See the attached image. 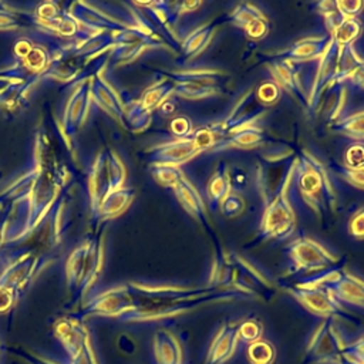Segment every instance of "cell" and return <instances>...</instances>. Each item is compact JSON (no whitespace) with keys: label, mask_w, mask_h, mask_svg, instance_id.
<instances>
[{"label":"cell","mask_w":364,"mask_h":364,"mask_svg":"<svg viewBox=\"0 0 364 364\" xmlns=\"http://www.w3.org/2000/svg\"><path fill=\"white\" fill-rule=\"evenodd\" d=\"M54 336L68 354L70 364H100L91 336L78 318L58 320L54 326Z\"/></svg>","instance_id":"obj_1"},{"label":"cell","mask_w":364,"mask_h":364,"mask_svg":"<svg viewBox=\"0 0 364 364\" xmlns=\"http://www.w3.org/2000/svg\"><path fill=\"white\" fill-rule=\"evenodd\" d=\"M293 259L299 267H313L321 262H327V259H333V256H330L328 252L321 249L317 243L303 240L294 246Z\"/></svg>","instance_id":"obj_2"},{"label":"cell","mask_w":364,"mask_h":364,"mask_svg":"<svg viewBox=\"0 0 364 364\" xmlns=\"http://www.w3.org/2000/svg\"><path fill=\"white\" fill-rule=\"evenodd\" d=\"M242 209H243V200H242V198L237 196V195L228 193V195L222 199V202H220V210H222L226 216H229V218L237 215L239 212H242Z\"/></svg>","instance_id":"obj_3"},{"label":"cell","mask_w":364,"mask_h":364,"mask_svg":"<svg viewBox=\"0 0 364 364\" xmlns=\"http://www.w3.org/2000/svg\"><path fill=\"white\" fill-rule=\"evenodd\" d=\"M344 158H346V162L350 165V169L364 166V145H361V144L351 145L346 151Z\"/></svg>","instance_id":"obj_4"},{"label":"cell","mask_w":364,"mask_h":364,"mask_svg":"<svg viewBox=\"0 0 364 364\" xmlns=\"http://www.w3.org/2000/svg\"><path fill=\"white\" fill-rule=\"evenodd\" d=\"M11 351L18 355L20 358H23L27 364H60L51 358H47V357H43L40 354H36V353H31L26 348H21V347H14L11 348Z\"/></svg>","instance_id":"obj_5"},{"label":"cell","mask_w":364,"mask_h":364,"mask_svg":"<svg viewBox=\"0 0 364 364\" xmlns=\"http://www.w3.org/2000/svg\"><path fill=\"white\" fill-rule=\"evenodd\" d=\"M226 185H228V179L216 173L209 185V195L212 196L213 200H222L228 193H226Z\"/></svg>","instance_id":"obj_6"},{"label":"cell","mask_w":364,"mask_h":364,"mask_svg":"<svg viewBox=\"0 0 364 364\" xmlns=\"http://www.w3.org/2000/svg\"><path fill=\"white\" fill-rule=\"evenodd\" d=\"M350 233L357 239H364V208H361L350 220Z\"/></svg>","instance_id":"obj_7"},{"label":"cell","mask_w":364,"mask_h":364,"mask_svg":"<svg viewBox=\"0 0 364 364\" xmlns=\"http://www.w3.org/2000/svg\"><path fill=\"white\" fill-rule=\"evenodd\" d=\"M257 95H259V98H260L262 101L272 104V102L277 98L279 90H277V87H276L274 84L264 82V84L257 90Z\"/></svg>","instance_id":"obj_8"},{"label":"cell","mask_w":364,"mask_h":364,"mask_svg":"<svg viewBox=\"0 0 364 364\" xmlns=\"http://www.w3.org/2000/svg\"><path fill=\"white\" fill-rule=\"evenodd\" d=\"M245 28H246V31L249 33L250 37H253V38H260V37L264 36L267 27H266V21H264V20L256 18V20H253L252 23H249Z\"/></svg>","instance_id":"obj_9"},{"label":"cell","mask_w":364,"mask_h":364,"mask_svg":"<svg viewBox=\"0 0 364 364\" xmlns=\"http://www.w3.org/2000/svg\"><path fill=\"white\" fill-rule=\"evenodd\" d=\"M172 125H178V129H175L173 132L176 134V135H181V136H183V135H186L188 134V131H189V121L186 119V118H178V119H175L173 122H172Z\"/></svg>","instance_id":"obj_10"},{"label":"cell","mask_w":364,"mask_h":364,"mask_svg":"<svg viewBox=\"0 0 364 364\" xmlns=\"http://www.w3.org/2000/svg\"><path fill=\"white\" fill-rule=\"evenodd\" d=\"M348 171H350L348 178H350L354 183L364 186V169H348Z\"/></svg>","instance_id":"obj_11"}]
</instances>
